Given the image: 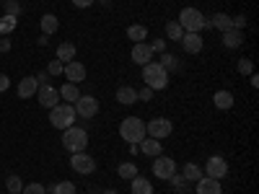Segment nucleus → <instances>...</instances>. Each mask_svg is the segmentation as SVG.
<instances>
[{
    "label": "nucleus",
    "mask_w": 259,
    "mask_h": 194,
    "mask_svg": "<svg viewBox=\"0 0 259 194\" xmlns=\"http://www.w3.org/2000/svg\"><path fill=\"white\" fill-rule=\"evenodd\" d=\"M57 29H60V18H57L55 13H45V16H41V34L50 36V34H55Z\"/></svg>",
    "instance_id": "obj_20"
},
{
    "label": "nucleus",
    "mask_w": 259,
    "mask_h": 194,
    "mask_svg": "<svg viewBox=\"0 0 259 194\" xmlns=\"http://www.w3.org/2000/svg\"><path fill=\"white\" fill-rule=\"evenodd\" d=\"M75 114L80 117V119H94L96 114H99V99H94V96H80L78 101H75Z\"/></svg>",
    "instance_id": "obj_7"
},
{
    "label": "nucleus",
    "mask_w": 259,
    "mask_h": 194,
    "mask_svg": "<svg viewBox=\"0 0 259 194\" xmlns=\"http://www.w3.org/2000/svg\"><path fill=\"white\" fill-rule=\"evenodd\" d=\"M153 174L158 179H171L177 174V161H171L168 156H156L153 161Z\"/></svg>",
    "instance_id": "obj_10"
},
{
    "label": "nucleus",
    "mask_w": 259,
    "mask_h": 194,
    "mask_svg": "<svg viewBox=\"0 0 259 194\" xmlns=\"http://www.w3.org/2000/svg\"><path fill=\"white\" fill-rule=\"evenodd\" d=\"M75 109H73V104H57V106H52L50 109V124L55 127V129H68V127H73V122H75Z\"/></svg>",
    "instance_id": "obj_2"
},
{
    "label": "nucleus",
    "mask_w": 259,
    "mask_h": 194,
    "mask_svg": "<svg viewBox=\"0 0 259 194\" xmlns=\"http://www.w3.org/2000/svg\"><path fill=\"white\" fill-rule=\"evenodd\" d=\"M140 150H143L145 156L156 158V156H161V140H153V137H148V140H140Z\"/></svg>",
    "instance_id": "obj_23"
},
{
    "label": "nucleus",
    "mask_w": 259,
    "mask_h": 194,
    "mask_svg": "<svg viewBox=\"0 0 259 194\" xmlns=\"http://www.w3.org/2000/svg\"><path fill=\"white\" fill-rule=\"evenodd\" d=\"M47 80H50V73H39V75H36V83H39V85H45Z\"/></svg>",
    "instance_id": "obj_42"
},
{
    "label": "nucleus",
    "mask_w": 259,
    "mask_h": 194,
    "mask_svg": "<svg viewBox=\"0 0 259 194\" xmlns=\"http://www.w3.org/2000/svg\"><path fill=\"white\" fill-rule=\"evenodd\" d=\"M177 24H179L184 31H202L205 26H210L207 21H205V16H202L197 8H182Z\"/></svg>",
    "instance_id": "obj_5"
},
{
    "label": "nucleus",
    "mask_w": 259,
    "mask_h": 194,
    "mask_svg": "<svg viewBox=\"0 0 259 194\" xmlns=\"http://www.w3.org/2000/svg\"><path fill=\"white\" fill-rule=\"evenodd\" d=\"M150 99H153V91H150L148 85H145L143 91H138V101H150Z\"/></svg>",
    "instance_id": "obj_38"
},
{
    "label": "nucleus",
    "mask_w": 259,
    "mask_h": 194,
    "mask_svg": "<svg viewBox=\"0 0 259 194\" xmlns=\"http://www.w3.org/2000/svg\"><path fill=\"white\" fill-rule=\"evenodd\" d=\"M249 78H251V85H254V88H256V85H259V78H256V73H251Z\"/></svg>",
    "instance_id": "obj_44"
},
{
    "label": "nucleus",
    "mask_w": 259,
    "mask_h": 194,
    "mask_svg": "<svg viewBox=\"0 0 259 194\" xmlns=\"http://www.w3.org/2000/svg\"><path fill=\"white\" fill-rule=\"evenodd\" d=\"M127 36L133 39L135 44H140V41H145V39H148V29H145V26H140V24H133V26L127 29Z\"/></svg>",
    "instance_id": "obj_26"
},
{
    "label": "nucleus",
    "mask_w": 259,
    "mask_h": 194,
    "mask_svg": "<svg viewBox=\"0 0 259 194\" xmlns=\"http://www.w3.org/2000/svg\"><path fill=\"white\" fill-rule=\"evenodd\" d=\"M36 91H39L36 78H24V80L18 83V88H16L18 99H31V96H36Z\"/></svg>",
    "instance_id": "obj_16"
},
{
    "label": "nucleus",
    "mask_w": 259,
    "mask_h": 194,
    "mask_svg": "<svg viewBox=\"0 0 259 194\" xmlns=\"http://www.w3.org/2000/svg\"><path fill=\"white\" fill-rule=\"evenodd\" d=\"M210 26L221 29V31H228V29H231V16H226V13H215L212 21H210Z\"/></svg>",
    "instance_id": "obj_29"
},
{
    "label": "nucleus",
    "mask_w": 259,
    "mask_h": 194,
    "mask_svg": "<svg viewBox=\"0 0 259 194\" xmlns=\"http://www.w3.org/2000/svg\"><path fill=\"white\" fill-rule=\"evenodd\" d=\"M117 101L122 106H133L138 101V91L133 88V85H119V88H117Z\"/></svg>",
    "instance_id": "obj_18"
},
{
    "label": "nucleus",
    "mask_w": 259,
    "mask_h": 194,
    "mask_svg": "<svg viewBox=\"0 0 259 194\" xmlns=\"http://www.w3.org/2000/svg\"><path fill=\"white\" fill-rule=\"evenodd\" d=\"M130 57H133V62H135V65H148V62H153V50H150V44L140 41V44H135V47H133Z\"/></svg>",
    "instance_id": "obj_14"
},
{
    "label": "nucleus",
    "mask_w": 259,
    "mask_h": 194,
    "mask_svg": "<svg viewBox=\"0 0 259 194\" xmlns=\"http://www.w3.org/2000/svg\"><path fill=\"white\" fill-rule=\"evenodd\" d=\"M94 3H96V0H73V6H75V8H91Z\"/></svg>",
    "instance_id": "obj_41"
},
{
    "label": "nucleus",
    "mask_w": 259,
    "mask_h": 194,
    "mask_svg": "<svg viewBox=\"0 0 259 194\" xmlns=\"http://www.w3.org/2000/svg\"><path fill=\"white\" fill-rule=\"evenodd\" d=\"M101 3H104V6H106V3H112V0H101Z\"/></svg>",
    "instance_id": "obj_45"
},
{
    "label": "nucleus",
    "mask_w": 259,
    "mask_h": 194,
    "mask_svg": "<svg viewBox=\"0 0 259 194\" xmlns=\"http://www.w3.org/2000/svg\"><path fill=\"white\" fill-rule=\"evenodd\" d=\"M130 191L133 194H153V186H150V181L145 176H135V179H130Z\"/></svg>",
    "instance_id": "obj_19"
},
{
    "label": "nucleus",
    "mask_w": 259,
    "mask_h": 194,
    "mask_svg": "<svg viewBox=\"0 0 259 194\" xmlns=\"http://www.w3.org/2000/svg\"><path fill=\"white\" fill-rule=\"evenodd\" d=\"M241 44H244V31H239V29L223 31V47L226 50H236V47H241Z\"/></svg>",
    "instance_id": "obj_17"
},
{
    "label": "nucleus",
    "mask_w": 259,
    "mask_h": 194,
    "mask_svg": "<svg viewBox=\"0 0 259 194\" xmlns=\"http://www.w3.org/2000/svg\"><path fill=\"white\" fill-rule=\"evenodd\" d=\"M52 194H75V184L73 181H57L52 186Z\"/></svg>",
    "instance_id": "obj_31"
},
{
    "label": "nucleus",
    "mask_w": 259,
    "mask_h": 194,
    "mask_svg": "<svg viewBox=\"0 0 259 194\" xmlns=\"http://www.w3.org/2000/svg\"><path fill=\"white\" fill-rule=\"evenodd\" d=\"M8 47H11V41H8V39H0V50H3V52H6Z\"/></svg>",
    "instance_id": "obj_43"
},
{
    "label": "nucleus",
    "mask_w": 259,
    "mask_h": 194,
    "mask_svg": "<svg viewBox=\"0 0 259 194\" xmlns=\"http://www.w3.org/2000/svg\"><path fill=\"white\" fill-rule=\"evenodd\" d=\"M36 99H39V104L45 106V109H52V106H57V101H60V91L55 88V85L45 83V85H39Z\"/></svg>",
    "instance_id": "obj_11"
},
{
    "label": "nucleus",
    "mask_w": 259,
    "mask_h": 194,
    "mask_svg": "<svg viewBox=\"0 0 259 194\" xmlns=\"http://www.w3.org/2000/svg\"><path fill=\"white\" fill-rule=\"evenodd\" d=\"M70 168L75 171V174H94L96 171V161L85 153V150H80V153H73V158H70Z\"/></svg>",
    "instance_id": "obj_8"
},
{
    "label": "nucleus",
    "mask_w": 259,
    "mask_h": 194,
    "mask_svg": "<svg viewBox=\"0 0 259 194\" xmlns=\"http://www.w3.org/2000/svg\"><path fill=\"white\" fill-rule=\"evenodd\" d=\"M60 99H65L68 104H75V101L80 99L78 85H75V83H62V85H60Z\"/></svg>",
    "instance_id": "obj_22"
},
{
    "label": "nucleus",
    "mask_w": 259,
    "mask_h": 194,
    "mask_svg": "<svg viewBox=\"0 0 259 194\" xmlns=\"http://www.w3.org/2000/svg\"><path fill=\"white\" fill-rule=\"evenodd\" d=\"M18 24V18L16 16H0V36H8Z\"/></svg>",
    "instance_id": "obj_27"
},
{
    "label": "nucleus",
    "mask_w": 259,
    "mask_h": 194,
    "mask_svg": "<svg viewBox=\"0 0 259 194\" xmlns=\"http://www.w3.org/2000/svg\"><path fill=\"white\" fill-rule=\"evenodd\" d=\"M171 132H174V124H171V119H166V117H156V119H150L145 124V135L153 137V140H163Z\"/></svg>",
    "instance_id": "obj_6"
},
{
    "label": "nucleus",
    "mask_w": 259,
    "mask_h": 194,
    "mask_svg": "<svg viewBox=\"0 0 259 194\" xmlns=\"http://www.w3.org/2000/svg\"><path fill=\"white\" fill-rule=\"evenodd\" d=\"M182 179L184 181H200L202 179V168L197 163H187L184 171H182Z\"/></svg>",
    "instance_id": "obj_25"
},
{
    "label": "nucleus",
    "mask_w": 259,
    "mask_h": 194,
    "mask_svg": "<svg viewBox=\"0 0 259 194\" xmlns=\"http://www.w3.org/2000/svg\"><path fill=\"white\" fill-rule=\"evenodd\" d=\"M117 171H119V176H122V179H127V181L138 176V166H135V163H119V168H117Z\"/></svg>",
    "instance_id": "obj_30"
},
{
    "label": "nucleus",
    "mask_w": 259,
    "mask_h": 194,
    "mask_svg": "<svg viewBox=\"0 0 259 194\" xmlns=\"http://www.w3.org/2000/svg\"><path fill=\"white\" fill-rule=\"evenodd\" d=\"M55 60H60L62 65L73 62V60H75V44H70V41H65V44H60V47H57V57H55Z\"/></svg>",
    "instance_id": "obj_21"
},
{
    "label": "nucleus",
    "mask_w": 259,
    "mask_h": 194,
    "mask_svg": "<svg viewBox=\"0 0 259 194\" xmlns=\"http://www.w3.org/2000/svg\"><path fill=\"white\" fill-rule=\"evenodd\" d=\"M62 145H65V150H70V153H80V150L89 148V132H85L83 127H68L62 135Z\"/></svg>",
    "instance_id": "obj_4"
},
{
    "label": "nucleus",
    "mask_w": 259,
    "mask_h": 194,
    "mask_svg": "<svg viewBox=\"0 0 259 194\" xmlns=\"http://www.w3.org/2000/svg\"><path fill=\"white\" fill-rule=\"evenodd\" d=\"M143 80H145V85L150 91H163L166 85H168V70L163 68L161 62H148V65H143Z\"/></svg>",
    "instance_id": "obj_1"
},
{
    "label": "nucleus",
    "mask_w": 259,
    "mask_h": 194,
    "mask_svg": "<svg viewBox=\"0 0 259 194\" xmlns=\"http://www.w3.org/2000/svg\"><path fill=\"white\" fill-rule=\"evenodd\" d=\"M150 50H153V55H156V52H166V41H163V39H156L153 44H150Z\"/></svg>",
    "instance_id": "obj_40"
},
{
    "label": "nucleus",
    "mask_w": 259,
    "mask_h": 194,
    "mask_svg": "<svg viewBox=\"0 0 259 194\" xmlns=\"http://www.w3.org/2000/svg\"><path fill=\"white\" fill-rule=\"evenodd\" d=\"M18 13H21L18 0H8V3H6V16H16V18H18Z\"/></svg>",
    "instance_id": "obj_37"
},
{
    "label": "nucleus",
    "mask_w": 259,
    "mask_h": 194,
    "mask_svg": "<svg viewBox=\"0 0 259 194\" xmlns=\"http://www.w3.org/2000/svg\"><path fill=\"white\" fill-rule=\"evenodd\" d=\"M212 104L226 112V109H231V106H233V93L231 91H218V93L212 96Z\"/></svg>",
    "instance_id": "obj_24"
},
{
    "label": "nucleus",
    "mask_w": 259,
    "mask_h": 194,
    "mask_svg": "<svg viewBox=\"0 0 259 194\" xmlns=\"http://www.w3.org/2000/svg\"><path fill=\"white\" fill-rule=\"evenodd\" d=\"M166 36H168L171 41H182V36H184V29L177 24V21H168V24H166Z\"/></svg>",
    "instance_id": "obj_28"
},
{
    "label": "nucleus",
    "mask_w": 259,
    "mask_h": 194,
    "mask_svg": "<svg viewBox=\"0 0 259 194\" xmlns=\"http://www.w3.org/2000/svg\"><path fill=\"white\" fill-rule=\"evenodd\" d=\"M161 65H163L166 70H174V68H179V62H177V57H174V55H163V57H161Z\"/></svg>",
    "instance_id": "obj_35"
},
{
    "label": "nucleus",
    "mask_w": 259,
    "mask_h": 194,
    "mask_svg": "<svg viewBox=\"0 0 259 194\" xmlns=\"http://www.w3.org/2000/svg\"><path fill=\"white\" fill-rule=\"evenodd\" d=\"M119 135H122V140L138 145L140 140H145V122H140V117H127V119H122Z\"/></svg>",
    "instance_id": "obj_3"
},
{
    "label": "nucleus",
    "mask_w": 259,
    "mask_h": 194,
    "mask_svg": "<svg viewBox=\"0 0 259 194\" xmlns=\"http://www.w3.org/2000/svg\"><path fill=\"white\" fill-rule=\"evenodd\" d=\"M62 68H65V65H62L60 60H52V62H50V68H47V73L57 78V75H62Z\"/></svg>",
    "instance_id": "obj_36"
},
{
    "label": "nucleus",
    "mask_w": 259,
    "mask_h": 194,
    "mask_svg": "<svg viewBox=\"0 0 259 194\" xmlns=\"http://www.w3.org/2000/svg\"><path fill=\"white\" fill-rule=\"evenodd\" d=\"M6 186H8L11 194H21V189H24V181H21L18 176H8V179H6Z\"/></svg>",
    "instance_id": "obj_32"
},
{
    "label": "nucleus",
    "mask_w": 259,
    "mask_h": 194,
    "mask_svg": "<svg viewBox=\"0 0 259 194\" xmlns=\"http://www.w3.org/2000/svg\"><path fill=\"white\" fill-rule=\"evenodd\" d=\"M239 73H241V75H251V73H254V62L246 60V57L239 60Z\"/></svg>",
    "instance_id": "obj_34"
},
{
    "label": "nucleus",
    "mask_w": 259,
    "mask_h": 194,
    "mask_svg": "<svg viewBox=\"0 0 259 194\" xmlns=\"http://www.w3.org/2000/svg\"><path fill=\"white\" fill-rule=\"evenodd\" d=\"M194 184H197V194H221L223 191L221 181L218 179H210V176H202L200 181H194Z\"/></svg>",
    "instance_id": "obj_15"
},
{
    "label": "nucleus",
    "mask_w": 259,
    "mask_h": 194,
    "mask_svg": "<svg viewBox=\"0 0 259 194\" xmlns=\"http://www.w3.org/2000/svg\"><path fill=\"white\" fill-rule=\"evenodd\" d=\"M182 47H184L187 55H197V52H202V47H205V39L200 36V31H184Z\"/></svg>",
    "instance_id": "obj_12"
},
{
    "label": "nucleus",
    "mask_w": 259,
    "mask_h": 194,
    "mask_svg": "<svg viewBox=\"0 0 259 194\" xmlns=\"http://www.w3.org/2000/svg\"><path fill=\"white\" fill-rule=\"evenodd\" d=\"M11 88V78L8 75H3V73H0V93H6Z\"/></svg>",
    "instance_id": "obj_39"
},
{
    "label": "nucleus",
    "mask_w": 259,
    "mask_h": 194,
    "mask_svg": "<svg viewBox=\"0 0 259 194\" xmlns=\"http://www.w3.org/2000/svg\"><path fill=\"white\" fill-rule=\"evenodd\" d=\"M21 194H47V189L41 186V184H36V181H34V184H26L24 189H21Z\"/></svg>",
    "instance_id": "obj_33"
},
{
    "label": "nucleus",
    "mask_w": 259,
    "mask_h": 194,
    "mask_svg": "<svg viewBox=\"0 0 259 194\" xmlns=\"http://www.w3.org/2000/svg\"><path fill=\"white\" fill-rule=\"evenodd\" d=\"M62 75L65 78H68V83H83L85 80V65H80L78 60H73V62H68V65H65V68H62Z\"/></svg>",
    "instance_id": "obj_13"
},
{
    "label": "nucleus",
    "mask_w": 259,
    "mask_h": 194,
    "mask_svg": "<svg viewBox=\"0 0 259 194\" xmlns=\"http://www.w3.org/2000/svg\"><path fill=\"white\" fill-rule=\"evenodd\" d=\"M226 174H228V163H226L223 156H212V158H207V163H205V176L221 181V179H226Z\"/></svg>",
    "instance_id": "obj_9"
}]
</instances>
